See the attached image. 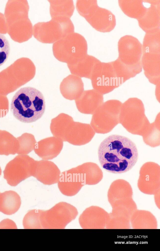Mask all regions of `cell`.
Instances as JSON below:
<instances>
[{"instance_id":"6da1fadb","label":"cell","mask_w":160,"mask_h":251,"mask_svg":"<svg viewBox=\"0 0 160 251\" xmlns=\"http://www.w3.org/2000/svg\"><path fill=\"white\" fill-rule=\"evenodd\" d=\"M98 155L102 168L114 174L124 173L131 170L138 156L135 144L128 138L118 134L110 135L102 142Z\"/></svg>"},{"instance_id":"7a4b0ae2","label":"cell","mask_w":160,"mask_h":251,"mask_svg":"<svg viewBox=\"0 0 160 251\" xmlns=\"http://www.w3.org/2000/svg\"><path fill=\"white\" fill-rule=\"evenodd\" d=\"M11 111L17 119L24 123H31L39 119L44 114L45 102L42 93L35 88H21L13 97Z\"/></svg>"},{"instance_id":"3957f363","label":"cell","mask_w":160,"mask_h":251,"mask_svg":"<svg viewBox=\"0 0 160 251\" xmlns=\"http://www.w3.org/2000/svg\"><path fill=\"white\" fill-rule=\"evenodd\" d=\"M119 56L114 61L119 71L128 80L142 71V46L138 40L130 35L122 37L118 43Z\"/></svg>"},{"instance_id":"277c9868","label":"cell","mask_w":160,"mask_h":251,"mask_svg":"<svg viewBox=\"0 0 160 251\" xmlns=\"http://www.w3.org/2000/svg\"><path fill=\"white\" fill-rule=\"evenodd\" d=\"M87 44L81 34L73 33L54 43L52 51L55 57L68 64L73 63L87 55Z\"/></svg>"},{"instance_id":"5b68a950","label":"cell","mask_w":160,"mask_h":251,"mask_svg":"<svg viewBox=\"0 0 160 251\" xmlns=\"http://www.w3.org/2000/svg\"><path fill=\"white\" fill-rule=\"evenodd\" d=\"M74 32V25L70 18H53L47 22H39L34 28L35 37L43 43H54Z\"/></svg>"},{"instance_id":"8992f818","label":"cell","mask_w":160,"mask_h":251,"mask_svg":"<svg viewBox=\"0 0 160 251\" xmlns=\"http://www.w3.org/2000/svg\"><path fill=\"white\" fill-rule=\"evenodd\" d=\"M78 214L74 206L66 202H60L48 210H40L41 225L44 229H64Z\"/></svg>"},{"instance_id":"52a82bcc","label":"cell","mask_w":160,"mask_h":251,"mask_svg":"<svg viewBox=\"0 0 160 251\" xmlns=\"http://www.w3.org/2000/svg\"><path fill=\"white\" fill-rule=\"evenodd\" d=\"M119 119L123 126L131 130L148 127L150 124L142 102L136 97L129 98L122 104Z\"/></svg>"},{"instance_id":"ba28073f","label":"cell","mask_w":160,"mask_h":251,"mask_svg":"<svg viewBox=\"0 0 160 251\" xmlns=\"http://www.w3.org/2000/svg\"><path fill=\"white\" fill-rule=\"evenodd\" d=\"M122 103L112 99L103 102L93 114L91 124L95 131L109 130L119 122V115Z\"/></svg>"},{"instance_id":"9c48e42d","label":"cell","mask_w":160,"mask_h":251,"mask_svg":"<svg viewBox=\"0 0 160 251\" xmlns=\"http://www.w3.org/2000/svg\"><path fill=\"white\" fill-rule=\"evenodd\" d=\"M36 160L27 155L17 156L6 165L4 178L10 186H15L28 178L33 176Z\"/></svg>"},{"instance_id":"30bf717a","label":"cell","mask_w":160,"mask_h":251,"mask_svg":"<svg viewBox=\"0 0 160 251\" xmlns=\"http://www.w3.org/2000/svg\"><path fill=\"white\" fill-rule=\"evenodd\" d=\"M90 79L94 89L103 95L111 92L122 85L112 62L100 61L98 63Z\"/></svg>"},{"instance_id":"8fae6325","label":"cell","mask_w":160,"mask_h":251,"mask_svg":"<svg viewBox=\"0 0 160 251\" xmlns=\"http://www.w3.org/2000/svg\"><path fill=\"white\" fill-rule=\"evenodd\" d=\"M97 31L109 32L116 25L114 15L109 11L94 4L83 16Z\"/></svg>"},{"instance_id":"7c38bea8","label":"cell","mask_w":160,"mask_h":251,"mask_svg":"<svg viewBox=\"0 0 160 251\" xmlns=\"http://www.w3.org/2000/svg\"><path fill=\"white\" fill-rule=\"evenodd\" d=\"M94 134L89 124L74 122L72 119L66 127L63 141L68 142L74 145L81 146L89 142Z\"/></svg>"},{"instance_id":"4fadbf2b","label":"cell","mask_w":160,"mask_h":251,"mask_svg":"<svg viewBox=\"0 0 160 251\" xmlns=\"http://www.w3.org/2000/svg\"><path fill=\"white\" fill-rule=\"evenodd\" d=\"M109 214L96 206L86 208L80 215L79 222L83 229H104L106 227Z\"/></svg>"},{"instance_id":"5bb4252c","label":"cell","mask_w":160,"mask_h":251,"mask_svg":"<svg viewBox=\"0 0 160 251\" xmlns=\"http://www.w3.org/2000/svg\"><path fill=\"white\" fill-rule=\"evenodd\" d=\"M142 52L141 64L144 74L151 83L158 85L160 81V50H149Z\"/></svg>"},{"instance_id":"9a60e30c","label":"cell","mask_w":160,"mask_h":251,"mask_svg":"<svg viewBox=\"0 0 160 251\" xmlns=\"http://www.w3.org/2000/svg\"><path fill=\"white\" fill-rule=\"evenodd\" d=\"M60 171L53 162L44 160H36L34 177L45 185H50L58 183Z\"/></svg>"},{"instance_id":"2e32d148","label":"cell","mask_w":160,"mask_h":251,"mask_svg":"<svg viewBox=\"0 0 160 251\" xmlns=\"http://www.w3.org/2000/svg\"><path fill=\"white\" fill-rule=\"evenodd\" d=\"M58 183L60 191L67 196L75 195L84 185L79 175L72 168L60 174Z\"/></svg>"},{"instance_id":"e0dca14e","label":"cell","mask_w":160,"mask_h":251,"mask_svg":"<svg viewBox=\"0 0 160 251\" xmlns=\"http://www.w3.org/2000/svg\"><path fill=\"white\" fill-rule=\"evenodd\" d=\"M63 147V141L54 136L42 139L35 145V153L44 160H50L56 157Z\"/></svg>"},{"instance_id":"ac0fdd59","label":"cell","mask_w":160,"mask_h":251,"mask_svg":"<svg viewBox=\"0 0 160 251\" xmlns=\"http://www.w3.org/2000/svg\"><path fill=\"white\" fill-rule=\"evenodd\" d=\"M138 20L139 26L146 33L159 29L160 1H151L146 12Z\"/></svg>"},{"instance_id":"d6986e66","label":"cell","mask_w":160,"mask_h":251,"mask_svg":"<svg viewBox=\"0 0 160 251\" xmlns=\"http://www.w3.org/2000/svg\"><path fill=\"white\" fill-rule=\"evenodd\" d=\"M100 61L95 57L87 54L75 62L68 65L72 73L82 74L83 76L91 79L97 65Z\"/></svg>"},{"instance_id":"ffe728a7","label":"cell","mask_w":160,"mask_h":251,"mask_svg":"<svg viewBox=\"0 0 160 251\" xmlns=\"http://www.w3.org/2000/svg\"><path fill=\"white\" fill-rule=\"evenodd\" d=\"M20 197L16 192L9 191L0 193V212L11 215L16 213L21 205Z\"/></svg>"},{"instance_id":"44dd1931","label":"cell","mask_w":160,"mask_h":251,"mask_svg":"<svg viewBox=\"0 0 160 251\" xmlns=\"http://www.w3.org/2000/svg\"><path fill=\"white\" fill-rule=\"evenodd\" d=\"M130 222L133 229H157L158 224L155 217L150 212L137 210L132 215Z\"/></svg>"},{"instance_id":"7402d4cb","label":"cell","mask_w":160,"mask_h":251,"mask_svg":"<svg viewBox=\"0 0 160 251\" xmlns=\"http://www.w3.org/2000/svg\"><path fill=\"white\" fill-rule=\"evenodd\" d=\"M52 18H70L72 15L74 6L72 0H49Z\"/></svg>"},{"instance_id":"603a6c76","label":"cell","mask_w":160,"mask_h":251,"mask_svg":"<svg viewBox=\"0 0 160 251\" xmlns=\"http://www.w3.org/2000/svg\"><path fill=\"white\" fill-rule=\"evenodd\" d=\"M83 96L84 113L93 114L103 103V95L94 89L85 91Z\"/></svg>"},{"instance_id":"cb8c5ba5","label":"cell","mask_w":160,"mask_h":251,"mask_svg":"<svg viewBox=\"0 0 160 251\" xmlns=\"http://www.w3.org/2000/svg\"><path fill=\"white\" fill-rule=\"evenodd\" d=\"M118 183L113 184L108 190V198L111 206L119 200L132 198V191L130 185L126 183Z\"/></svg>"},{"instance_id":"d4e9b609","label":"cell","mask_w":160,"mask_h":251,"mask_svg":"<svg viewBox=\"0 0 160 251\" xmlns=\"http://www.w3.org/2000/svg\"><path fill=\"white\" fill-rule=\"evenodd\" d=\"M142 1H119L120 7L123 12L129 17L138 19L142 17L148 8Z\"/></svg>"},{"instance_id":"484cf974","label":"cell","mask_w":160,"mask_h":251,"mask_svg":"<svg viewBox=\"0 0 160 251\" xmlns=\"http://www.w3.org/2000/svg\"><path fill=\"white\" fill-rule=\"evenodd\" d=\"M111 206L112 207L111 212L130 220L132 215L137 210V205L132 198L117 201Z\"/></svg>"},{"instance_id":"4316f807","label":"cell","mask_w":160,"mask_h":251,"mask_svg":"<svg viewBox=\"0 0 160 251\" xmlns=\"http://www.w3.org/2000/svg\"><path fill=\"white\" fill-rule=\"evenodd\" d=\"M18 148L17 138L8 132L0 131V155H14L17 153Z\"/></svg>"},{"instance_id":"83f0119b","label":"cell","mask_w":160,"mask_h":251,"mask_svg":"<svg viewBox=\"0 0 160 251\" xmlns=\"http://www.w3.org/2000/svg\"><path fill=\"white\" fill-rule=\"evenodd\" d=\"M93 165V163L87 162L72 168L75 172L79 175L84 185H94L98 182L93 176V172L92 168Z\"/></svg>"},{"instance_id":"f1b7e54d","label":"cell","mask_w":160,"mask_h":251,"mask_svg":"<svg viewBox=\"0 0 160 251\" xmlns=\"http://www.w3.org/2000/svg\"><path fill=\"white\" fill-rule=\"evenodd\" d=\"M19 143V148L17 154L26 155L32 151L37 143L34 136L30 133H25L17 138Z\"/></svg>"},{"instance_id":"f546056e","label":"cell","mask_w":160,"mask_h":251,"mask_svg":"<svg viewBox=\"0 0 160 251\" xmlns=\"http://www.w3.org/2000/svg\"><path fill=\"white\" fill-rule=\"evenodd\" d=\"M40 210L29 211L24 216L23 225L25 229H42L40 221Z\"/></svg>"},{"instance_id":"4dcf8cb0","label":"cell","mask_w":160,"mask_h":251,"mask_svg":"<svg viewBox=\"0 0 160 251\" xmlns=\"http://www.w3.org/2000/svg\"><path fill=\"white\" fill-rule=\"evenodd\" d=\"M130 220L112 212L109 214L106 228L107 229H129Z\"/></svg>"},{"instance_id":"1f68e13d","label":"cell","mask_w":160,"mask_h":251,"mask_svg":"<svg viewBox=\"0 0 160 251\" xmlns=\"http://www.w3.org/2000/svg\"><path fill=\"white\" fill-rule=\"evenodd\" d=\"M10 50L8 40L4 35L0 33V66L7 60Z\"/></svg>"},{"instance_id":"d6a6232c","label":"cell","mask_w":160,"mask_h":251,"mask_svg":"<svg viewBox=\"0 0 160 251\" xmlns=\"http://www.w3.org/2000/svg\"><path fill=\"white\" fill-rule=\"evenodd\" d=\"M0 228H17L15 223L12 221L6 219L2 221L0 224Z\"/></svg>"},{"instance_id":"836d02e7","label":"cell","mask_w":160,"mask_h":251,"mask_svg":"<svg viewBox=\"0 0 160 251\" xmlns=\"http://www.w3.org/2000/svg\"><path fill=\"white\" fill-rule=\"evenodd\" d=\"M154 195H155V201L157 206L159 208L160 207V195L159 190Z\"/></svg>"},{"instance_id":"e575fe53","label":"cell","mask_w":160,"mask_h":251,"mask_svg":"<svg viewBox=\"0 0 160 251\" xmlns=\"http://www.w3.org/2000/svg\"><path fill=\"white\" fill-rule=\"evenodd\" d=\"M1 173H2V170L1 167H0V176L1 175Z\"/></svg>"}]
</instances>
